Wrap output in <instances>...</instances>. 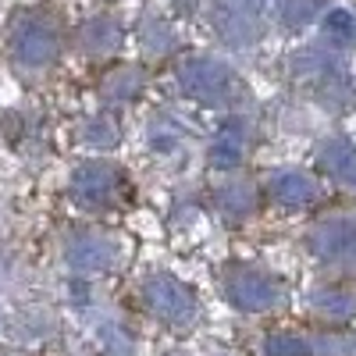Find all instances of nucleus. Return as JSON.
<instances>
[{
	"label": "nucleus",
	"instance_id": "3",
	"mask_svg": "<svg viewBox=\"0 0 356 356\" xmlns=\"http://www.w3.org/2000/svg\"><path fill=\"white\" fill-rule=\"evenodd\" d=\"M143 296H146V307H150L161 321L175 324V328H189L196 321V310H200L196 296L175 275H150L143 285Z\"/></svg>",
	"mask_w": 356,
	"mask_h": 356
},
{
	"label": "nucleus",
	"instance_id": "6",
	"mask_svg": "<svg viewBox=\"0 0 356 356\" xmlns=\"http://www.w3.org/2000/svg\"><path fill=\"white\" fill-rule=\"evenodd\" d=\"M118 193H122V171L111 164L89 161L72 171V200L79 207H107L118 200Z\"/></svg>",
	"mask_w": 356,
	"mask_h": 356
},
{
	"label": "nucleus",
	"instance_id": "4",
	"mask_svg": "<svg viewBox=\"0 0 356 356\" xmlns=\"http://www.w3.org/2000/svg\"><path fill=\"white\" fill-rule=\"evenodd\" d=\"M11 50L25 68H47L57 61L61 54V36H57V25L43 15H25L15 25L11 36Z\"/></svg>",
	"mask_w": 356,
	"mask_h": 356
},
{
	"label": "nucleus",
	"instance_id": "7",
	"mask_svg": "<svg viewBox=\"0 0 356 356\" xmlns=\"http://www.w3.org/2000/svg\"><path fill=\"white\" fill-rule=\"evenodd\" d=\"M310 250L328 260V264H346L356 267V221L353 218H332L310 232Z\"/></svg>",
	"mask_w": 356,
	"mask_h": 356
},
{
	"label": "nucleus",
	"instance_id": "18",
	"mask_svg": "<svg viewBox=\"0 0 356 356\" xmlns=\"http://www.w3.org/2000/svg\"><path fill=\"white\" fill-rule=\"evenodd\" d=\"M82 139H86V143H104V146H111V143H114V129L104 122V118H93V122L82 129Z\"/></svg>",
	"mask_w": 356,
	"mask_h": 356
},
{
	"label": "nucleus",
	"instance_id": "10",
	"mask_svg": "<svg viewBox=\"0 0 356 356\" xmlns=\"http://www.w3.org/2000/svg\"><path fill=\"white\" fill-rule=\"evenodd\" d=\"M321 164L328 168V175L335 182L356 189V146L346 139H328L321 146Z\"/></svg>",
	"mask_w": 356,
	"mask_h": 356
},
{
	"label": "nucleus",
	"instance_id": "15",
	"mask_svg": "<svg viewBox=\"0 0 356 356\" xmlns=\"http://www.w3.org/2000/svg\"><path fill=\"white\" fill-rule=\"evenodd\" d=\"M324 29H328V36L339 40V43H353L356 40V15L346 11V8H335L328 18H324Z\"/></svg>",
	"mask_w": 356,
	"mask_h": 356
},
{
	"label": "nucleus",
	"instance_id": "5",
	"mask_svg": "<svg viewBox=\"0 0 356 356\" xmlns=\"http://www.w3.org/2000/svg\"><path fill=\"white\" fill-rule=\"evenodd\" d=\"M225 296L232 300V307L246 314H264L282 303V285L278 278L257 271V267H232L225 275Z\"/></svg>",
	"mask_w": 356,
	"mask_h": 356
},
{
	"label": "nucleus",
	"instance_id": "1",
	"mask_svg": "<svg viewBox=\"0 0 356 356\" xmlns=\"http://www.w3.org/2000/svg\"><path fill=\"white\" fill-rule=\"evenodd\" d=\"M178 82H182V89L200 100V104H232L243 97V82L235 79V72L221 61H211V57H196V61H186L182 68H178Z\"/></svg>",
	"mask_w": 356,
	"mask_h": 356
},
{
	"label": "nucleus",
	"instance_id": "12",
	"mask_svg": "<svg viewBox=\"0 0 356 356\" xmlns=\"http://www.w3.org/2000/svg\"><path fill=\"white\" fill-rule=\"evenodd\" d=\"M79 40H82V47L89 54H111L118 43H122V29H118V22H111V18H93V22L82 25Z\"/></svg>",
	"mask_w": 356,
	"mask_h": 356
},
{
	"label": "nucleus",
	"instance_id": "11",
	"mask_svg": "<svg viewBox=\"0 0 356 356\" xmlns=\"http://www.w3.org/2000/svg\"><path fill=\"white\" fill-rule=\"evenodd\" d=\"M271 196L282 207H307V203H314L317 186L310 182V175H303V171H278L271 178Z\"/></svg>",
	"mask_w": 356,
	"mask_h": 356
},
{
	"label": "nucleus",
	"instance_id": "16",
	"mask_svg": "<svg viewBox=\"0 0 356 356\" xmlns=\"http://www.w3.org/2000/svg\"><path fill=\"white\" fill-rule=\"evenodd\" d=\"M218 200H221V207L228 214H250V207H253V193H250V186H232V189H221L218 193Z\"/></svg>",
	"mask_w": 356,
	"mask_h": 356
},
{
	"label": "nucleus",
	"instance_id": "2",
	"mask_svg": "<svg viewBox=\"0 0 356 356\" xmlns=\"http://www.w3.org/2000/svg\"><path fill=\"white\" fill-rule=\"evenodd\" d=\"M282 0H218L214 4V25L218 33L232 43V47H243L253 43L264 33V22L271 15Z\"/></svg>",
	"mask_w": 356,
	"mask_h": 356
},
{
	"label": "nucleus",
	"instance_id": "9",
	"mask_svg": "<svg viewBox=\"0 0 356 356\" xmlns=\"http://www.w3.org/2000/svg\"><path fill=\"white\" fill-rule=\"evenodd\" d=\"M246 154V122L243 118H232V122L221 125V132L214 136L211 146V164L214 168H235Z\"/></svg>",
	"mask_w": 356,
	"mask_h": 356
},
{
	"label": "nucleus",
	"instance_id": "13",
	"mask_svg": "<svg viewBox=\"0 0 356 356\" xmlns=\"http://www.w3.org/2000/svg\"><path fill=\"white\" fill-rule=\"evenodd\" d=\"M310 303L321 317H332V321H346L356 314V296L346 289H317L310 296Z\"/></svg>",
	"mask_w": 356,
	"mask_h": 356
},
{
	"label": "nucleus",
	"instance_id": "14",
	"mask_svg": "<svg viewBox=\"0 0 356 356\" xmlns=\"http://www.w3.org/2000/svg\"><path fill=\"white\" fill-rule=\"evenodd\" d=\"M264 356H314V346L303 335L275 332V335L264 339Z\"/></svg>",
	"mask_w": 356,
	"mask_h": 356
},
{
	"label": "nucleus",
	"instance_id": "17",
	"mask_svg": "<svg viewBox=\"0 0 356 356\" xmlns=\"http://www.w3.org/2000/svg\"><path fill=\"white\" fill-rule=\"evenodd\" d=\"M317 353L321 356H356V339H321Z\"/></svg>",
	"mask_w": 356,
	"mask_h": 356
},
{
	"label": "nucleus",
	"instance_id": "8",
	"mask_svg": "<svg viewBox=\"0 0 356 356\" xmlns=\"http://www.w3.org/2000/svg\"><path fill=\"white\" fill-rule=\"evenodd\" d=\"M68 267L72 271H82V275H97V271H107V267L118 260V246L107 239V235H97V232H82L68 243Z\"/></svg>",
	"mask_w": 356,
	"mask_h": 356
}]
</instances>
